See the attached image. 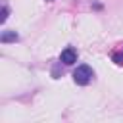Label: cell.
I'll list each match as a JSON object with an SVG mask.
<instances>
[{
    "instance_id": "1",
    "label": "cell",
    "mask_w": 123,
    "mask_h": 123,
    "mask_svg": "<svg viewBox=\"0 0 123 123\" xmlns=\"http://www.w3.org/2000/svg\"><path fill=\"white\" fill-rule=\"evenodd\" d=\"M92 77H94V71H92V67L90 65H79L75 71H73V81L77 83V85H81V86H85V85H88L90 81H92Z\"/></svg>"
},
{
    "instance_id": "2",
    "label": "cell",
    "mask_w": 123,
    "mask_h": 123,
    "mask_svg": "<svg viewBox=\"0 0 123 123\" xmlns=\"http://www.w3.org/2000/svg\"><path fill=\"white\" fill-rule=\"evenodd\" d=\"M60 62H63L65 65H73L77 62V50L73 46H67L62 54H60Z\"/></svg>"
},
{
    "instance_id": "3",
    "label": "cell",
    "mask_w": 123,
    "mask_h": 123,
    "mask_svg": "<svg viewBox=\"0 0 123 123\" xmlns=\"http://www.w3.org/2000/svg\"><path fill=\"white\" fill-rule=\"evenodd\" d=\"M15 40H19V35H17L15 31H4V33L0 35V42H4V44L15 42Z\"/></svg>"
},
{
    "instance_id": "4",
    "label": "cell",
    "mask_w": 123,
    "mask_h": 123,
    "mask_svg": "<svg viewBox=\"0 0 123 123\" xmlns=\"http://www.w3.org/2000/svg\"><path fill=\"white\" fill-rule=\"evenodd\" d=\"M111 60H113L117 65H123V48L117 50V52H113V54H111Z\"/></svg>"
},
{
    "instance_id": "5",
    "label": "cell",
    "mask_w": 123,
    "mask_h": 123,
    "mask_svg": "<svg viewBox=\"0 0 123 123\" xmlns=\"http://www.w3.org/2000/svg\"><path fill=\"white\" fill-rule=\"evenodd\" d=\"M8 13H10V10H8V6H4V8H2V15H0V21H2V23L8 19Z\"/></svg>"
}]
</instances>
